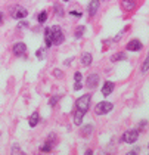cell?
Returning a JSON list of instances; mask_svg holds the SVG:
<instances>
[{
    "label": "cell",
    "mask_w": 149,
    "mask_h": 155,
    "mask_svg": "<svg viewBox=\"0 0 149 155\" xmlns=\"http://www.w3.org/2000/svg\"><path fill=\"white\" fill-rule=\"evenodd\" d=\"M148 70H149V52H148V56L145 58L143 64H142V68H140V71L145 74V72H148Z\"/></svg>",
    "instance_id": "7402d4cb"
},
{
    "label": "cell",
    "mask_w": 149,
    "mask_h": 155,
    "mask_svg": "<svg viewBox=\"0 0 149 155\" xmlns=\"http://www.w3.org/2000/svg\"><path fill=\"white\" fill-rule=\"evenodd\" d=\"M93 131H94V126L93 124H83V127H80V134L83 137H86V139H89L90 136L93 134Z\"/></svg>",
    "instance_id": "4fadbf2b"
},
{
    "label": "cell",
    "mask_w": 149,
    "mask_h": 155,
    "mask_svg": "<svg viewBox=\"0 0 149 155\" xmlns=\"http://www.w3.org/2000/svg\"><path fill=\"white\" fill-rule=\"evenodd\" d=\"M114 109V105L108 101H102L99 102L96 107H94V114L96 115H105V114H109L111 111Z\"/></svg>",
    "instance_id": "277c9868"
},
{
    "label": "cell",
    "mask_w": 149,
    "mask_h": 155,
    "mask_svg": "<svg viewBox=\"0 0 149 155\" xmlns=\"http://www.w3.org/2000/svg\"><path fill=\"white\" fill-rule=\"evenodd\" d=\"M53 12H55V16H56V18H64V15H65L64 6L59 5V3H55V5H53Z\"/></svg>",
    "instance_id": "ac0fdd59"
},
{
    "label": "cell",
    "mask_w": 149,
    "mask_h": 155,
    "mask_svg": "<svg viewBox=\"0 0 149 155\" xmlns=\"http://www.w3.org/2000/svg\"><path fill=\"white\" fill-rule=\"evenodd\" d=\"M84 115H86V112H83L80 109H75V112H74V124H75V126H81Z\"/></svg>",
    "instance_id": "2e32d148"
},
{
    "label": "cell",
    "mask_w": 149,
    "mask_h": 155,
    "mask_svg": "<svg viewBox=\"0 0 149 155\" xmlns=\"http://www.w3.org/2000/svg\"><path fill=\"white\" fill-rule=\"evenodd\" d=\"M114 89H115V83H114V81H109V80H108V81H105V83L102 84L101 93H102L105 97H108V96L114 92Z\"/></svg>",
    "instance_id": "8fae6325"
},
{
    "label": "cell",
    "mask_w": 149,
    "mask_h": 155,
    "mask_svg": "<svg viewBox=\"0 0 149 155\" xmlns=\"http://www.w3.org/2000/svg\"><path fill=\"white\" fill-rule=\"evenodd\" d=\"M92 154H93L92 149H87V151H86V155H92Z\"/></svg>",
    "instance_id": "e575fe53"
},
{
    "label": "cell",
    "mask_w": 149,
    "mask_h": 155,
    "mask_svg": "<svg viewBox=\"0 0 149 155\" xmlns=\"http://www.w3.org/2000/svg\"><path fill=\"white\" fill-rule=\"evenodd\" d=\"M142 48H143V45H142V41L137 40V38L130 40V41L126 45V50H128V52H140Z\"/></svg>",
    "instance_id": "ba28073f"
},
{
    "label": "cell",
    "mask_w": 149,
    "mask_h": 155,
    "mask_svg": "<svg viewBox=\"0 0 149 155\" xmlns=\"http://www.w3.org/2000/svg\"><path fill=\"white\" fill-rule=\"evenodd\" d=\"M99 6H101V0H90L89 5H87V12L90 18H94L96 13L99 11Z\"/></svg>",
    "instance_id": "9c48e42d"
},
{
    "label": "cell",
    "mask_w": 149,
    "mask_h": 155,
    "mask_svg": "<svg viewBox=\"0 0 149 155\" xmlns=\"http://www.w3.org/2000/svg\"><path fill=\"white\" fill-rule=\"evenodd\" d=\"M53 75H55L56 78H64V71H61L59 68H55V70H53Z\"/></svg>",
    "instance_id": "484cf974"
},
{
    "label": "cell",
    "mask_w": 149,
    "mask_h": 155,
    "mask_svg": "<svg viewBox=\"0 0 149 155\" xmlns=\"http://www.w3.org/2000/svg\"><path fill=\"white\" fill-rule=\"evenodd\" d=\"M12 154H22V151L19 149L18 145H13V146H12Z\"/></svg>",
    "instance_id": "83f0119b"
},
{
    "label": "cell",
    "mask_w": 149,
    "mask_h": 155,
    "mask_svg": "<svg viewBox=\"0 0 149 155\" xmlns=\"http://www.w3.org/2000/svg\"><path fill=\"white\" fill-rule=\"evenodd\" d=\"M146 124H148V121H146V120L140 121V123H139V130H143V129L146 127Z\"/></svg>",
    "instance_id": "1f68e13d"
},
{
    "label": "cell",
    "mask_w": 149,
    "mask_h": 155,
    "mask_svg": "<svg viewBox=\"0 0 149 155\" xmlns=\"http://www.w3.org/2000/svg\"><path fill=\"white\" fill-rule=\"evenodd\" d=\"M47 18H49V12L45 9V11L38 12V15H37V22H38V24H45L47 21Z\"/></svg>",
    "instance_id": "d6986e66"
},
{
    "label": "cell",
    "mask_w": 149,
    "mask_h": 155,
    "mask_svg": "<svg viewBox=\"0 0 149 155\" xmlns=\"http://www.w3.org/2000/svg\"><path fill=\"white\" fill-rule=\"evenodd\" d=\"M62 2H69V0H62Z\"/></svg>",
    "instance_id": "d590c367"
},
{
    "label": "cell",
    "mask_w": 149,
    "mask_h": 155,
    "mask_svg": "<svg viewBox=\"0 0 149 155\" xmlns=\"http://www.w3.org/2000/svg\"><path fill=\"white\" fill-rule=\"evenodd\" d=\"M43 36H45V46H46V49H50L53 46V38H52V30H50V27L45 28Z\"/></svg>",
    "instance_id": "5bb4252c"
},
{
    "label": "cell",
    "mask_w": 149,
    "mask_h": 155,
    "mask_svg": "<svg viewBox=\"0 0 149 155\" xmlns=\"http://www.w3.org/2000/svg\"><path fill=\"white\" fill-rule=\"evenodd\" d=\"M81 65L83 67H90L92 65V61H93V56H92V53H89V52H84L83 55H81Z\"/></svg>",
    "instance_id": "9a60e30c"
},
{
    "label": "cell",
    "mask_w": 149,
    "mask_h": 155,
    "mask_svg": "<svg viewBox=\"0 0 149 155\" xmlns=\"http://www.w3.org/2000/svg\"><path fill=\"white\" fill-rule=\"evenodd\" d=\"M81 78H83V75H81L80 71H77L74 74V80H75V81H81Z\"/></svg>",
    "instance_id": "f546056e"
},
{
    "label": "cell",
    "mask_w": 149,
    "mask_h": 155,
    "mask_svg": "<svg viewBox=\"0 0 149 155\" xmlns=\"http://www.w3.org/2000/svg\"><path fill=\"white\" fill-rule=\"evenodd\" d=\"M127 59V55L124 52H118V53H114L111 56V62H118V61H126Z\"/></svg>",
    "instance_id": "ffe728a7"
},
{
    "label": "cell",
    "mask_w": 149,
    "mask_h": 155,
    "mask_svg": "<svg viewBox=\"0 0 149 155\" xmlns=\"http://www.w3.org/2000/svg\"><path fill=\"white\" fill-rule=\"evenodd\" d=\"M137 6L136 0H121V9L124 12H133Z\"/></svg>",
    "instance_id": "7c38bea8"
},
{
    "label": "cell",
    "mask_w": 149,
    "mask_h": 155,
    "mask_svg": "<svg viewBox=\"0 0 149 155\" xmlns=\"http://www.w3.org/2000/svg\"><path fill=\"white\" fill-rule=\"evenodd\" d=\"M139 152H140V146H134V149H131L128 152V155H134V154H139Z\"/></svg>",
    "instance_id": "4dcf8cb0"
},
{
    "label": "cell",
    "mask_w": 149,
    "mask_h": 155,
    "mask_svg": "<svg viewBox=\"0 0 149 155\" xmlns=\"http://www.w3.org/2000/svg\"><path fill=\"white\" fill-rule=\"evenodd\" d=\"M139 134H140V130H139V129H131V130H127L126 133L123 134L121 140H123V142H126V143H134L139 139Z\"/></svg>",
    "instance_id": "8992f818"
},
{
    "label": "cell",
    "mask_w": 149,
    "mask_h": 155,
    "mask_svg": "<svg viewBox=\"0 0 149 155\" xmlns=\"http://www.w3.org/2000/svg\"><path fill=\"white\" fill-rule=\"evenodd\" d=\"M45 48H40L37 52H35V56H37V59H45Z\"/></svg>",
    "instance_id": "603a6c76"
},
{
    "label": "cell",
    "mask_w": 149,
    "mask_h": 155,
    "mask_svg": "<svg viewBox=\"0 0 149 155\" xmlns=\"http://www.w3.org/2000/svg\"><path fill=\"white\" fill-rule=\"evenodd\" d=\"M3 24V12H0V25Z\"/></svg>",
    "instance_id": "836d02e7"
},
{
    "label": "cell",
    "mask_w": 149,
    "mask_h": 155,
    "mask_svg": "<svg viewBox=\"0 0 149 155\" xmlns=\"http://www.w3.org/2000/svg\"><path fill=\"white\" fill-rule=\"evenodd\" d=\"M90 101H92V95L90 93H86V95L80 96L75 102V109H80L83 112H87L89 108H90Z\"/></svg>",
    "instance_id": "6da1fadb"
},
{
    "label": "cell",
    "mask_w": 149,
    "mask_h": 155,
    "mask_svg": "<svg viewBox=\"0 0 149 155\" xmlns=\"http://www.w3.org/2000/svg\"><path fill=\"white\" fill-rule=\"evenodd\" d=\"M50 30H52V38H53V45H62L64 41H65V34H64V31H62V28L59 27V25H53V27H50Z\"/></svg>",
    "instance_id": "7a4b0ae2"
},
{
    "label": "cell",
    "mask_w": 149,
    "mask_h": 155,
    "mask_svg": "<svg viewBox=\"0 0 149 155\" xmlns=\"http://www.w3.org/2000/svg\"><path fill=\"white\" fill-rule=\"evenodd\" d=\"M58 101H59V96H58V95L52 96V97H50V101H49V105H50L52 108H53V107H56Z\"/></svg>",
    "instance_id": "cb8c5ba5"
},
{
    "label": "cell",
    "mask_w": 149,
    "mask_h": 155,
    "mask_svg": "<svg viewBox=\"0 0 149 155\" xmlns=\"http://www.w3.org/2000/svg\"><path fill=\"white\" fill-rule=\"evenodd\" d=\"M55 145H56V134H55V133H50V134L47 136L46 142L40 146V152H50Z\"/></svg>",
    "instance_id": "5b68a950"
},
{
    "label": "cell",
    "mask_w": 149,
    "mask_h": 155,
    "mask_svg": "<svg viewBox=\"0 0 149 155\" xmlns=\"http://www.w3.org/2000/svg\"><path fill=\"white\" fill-rule=\"evenodd\" d=\"M28 27H30V24H28L25 19H21V22L18 24V27H16V28H18V30H22V28H28Z\"/></svg>",
    "instance_id": "d4e9b609"
},
{
    "label": "cell",
    "mask_w": 149,
    "mask_h": 155,
    "mask_svg": "<svg viewBox=\"0 0 149 155\" xmlns=\"http://www.w3.org/2000/svg\"><path fill=\"white\" fill-rule=\"evenodd\" d=\"M84 30H86V27H83V25H78V27L75 28L74 37H75V38H81V37H83V34H84Z\"/></svg>",
    "instance_id": "44dd1931"
},
{
    "label": "cell",
    "mask_w": 149,
    "mask_h": 155,
    "mask_svg": "<svg viewBox=\"0 0 149 155\" xmlns=\"http://www.w3.org/2000/svg\"><path fill=\"white\" fill-rule=\"evenodd\" d=\"M81 89H83V83H81V81H75V84H74V90L78 92Z\"/></svg>",
    "instance_id": "f1b7e54d"
},
{
    "label": "cell",
    "mask_w": 149,
    "mask_h": 155,
    "mask_svg": "<svg viewBox=\"0 0 149 155\" xmlns=\"http://www.w3.org/2000/svg\"><path fill=\"white\" fill-rule=\"evenodd\" d=\"M11 16L13 18V19L21 21V19H25V18L28 16V11H27L24 6L15 5V6H12L11 8Z\"/></svg>",
    "instance_id": "3957f363"
},
{
    "label": "cell",
    "mask_w": 149,
    "mask_h": 155,
    "mask_svg": "<svg viewBox=\"0 0 149 155\" xmlns=\"http://www.w3.org/2000/svg\"><path fill=\"white\" fill-rule=\"evenodd\" d=\"M38 121H40V115H38V112L34 111L31 115H30V118H28V124H30V127L31 129H34L35 126L38 124Z\"/></svg>",
    "instance_id": "e0dca14e"
},
{
    "label": "cell",
    "mask_w": 149,
    "mask_h": 155,
    "mask_svg": "<svg viewBox=\"0 0 149 155\" xmlns=\"http://www.w3.org/2000/svg\"><path fill=\"white\" fill-rule=\"evenodd\" d=\"M12 52H13L15 56H24L27 53V45L22 41H18L12 46Z\"/></svg>",
    "instance_id": "30bf717a"
},
{
    "label": "cell",
    "mask_w": 149,
    "mask_h": 155,
    "mask_svg": "<svg viewBox=\"0 0 149 155\" xmlns=\"http://www.w3.org/2000/svg\"><path fill=\"white\" fill-rule=\"evenodd\" d=\"M148 148H149V145H148Z\"/></svg>",
    "instance_id": "8d00e7d4"
},
{
    "label": "cell",
    "mask_w": 149,
    "mask_h": 155,
    "mask_svg": "<svg viewBox=\"0 0 149 155\" xmlns=\"http://www.w3.org/2000/svg\"><path fill=\"white\" fill-rule=\"evenodd\" d=\"M72 61H74V58L71 56V58H68V59L64 61V65H67V67H69V64H72Z\"/></svg>",
    "instance_id": "d6a6232c"
},
{
    "label": "cell",
    "mask_w": 149,
    "mask_h": 155,
    "mask_svg": "<svg viewBox=\"0 0 149 155\" xmlns=\"http://www.w3.org/2000/svg\"><path fill=\"white\" fill-rule=\"evenodd\" d=\"M69 15H71V16H75V18H81V16H83V12H78V11H69Z\"/></svg>",
    "instance_id": "4316f807"
},
{
    "label": "cell",
    "mask_w": 149,
    "mask_h": 155,
    "mask_svg": "<svg viewBox=\"0 0 149 155\" xmlns=\"http://www.w3.org/2000/svg\"><path fill=\"white\" fill-rule=\"evenodd\" d=\"M99 81H101L99 74L92 72V74H89V77H87V80H86V87L90 89V90H94V89L99 86Z\"/></svg>",
    "instance_id": "52a82bcc"
}]
</instances>
